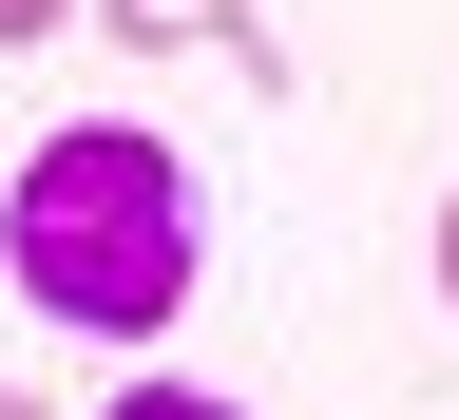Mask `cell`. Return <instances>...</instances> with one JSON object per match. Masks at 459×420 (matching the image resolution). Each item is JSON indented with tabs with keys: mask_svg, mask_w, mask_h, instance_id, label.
I'll return each mask as SVG.
<instances>
[{
	"mask_svg": "<svg viewBox=\"0 0 459 420\" xmlns=\"http://www.w3.org/2000/svg\"><path fill=\"white\" fill-rule=\"evenodd\" d=\"M0 268H20V306L57 344H153L192 306L211 229H192V153L134 134V115H77V134L20 153V192H0Z\"/></svg>",
	"mask_w": 459,
	"mask_h": 420,
	"instance_id": "cell-1",
	"label": "cell"
},
{
	"mask_svg": "<svg viewBox=\"0 0 459 420\" xmlns=\"http://www.w3.org/2000/svg\"><path fill=\"white\" fill-rule=\"evenodd\" d=\"M96 20L134 39V57H211V39L249 57V0H96Z\"/></svg>",
	"mask_w": 459,
	"mask_h": 420,
	"instance_id": "cell-2",
	"label": "cell"
},
{
	"mask_svg": "<svg viewBox=\"0 0 459 420\" xmlns=\"http://www.w3.org/2000/svg\"><path fill=\"white\" fill-rule=\"evenodd\" d=\"M96 420H249V401H211V382H115Z\"/></svg>",
	"mask_w": 459,
	"mask_h": 420,
	"instance_id": "cell-3",
	"label": "cell"
},
{
	"mask_svg": "<svg viewBox=\"0 0 459 420\" xmlns=\"http://www.w3.org/2000/svg\"><path fill=\"white\" fill-rule=\"evenodd\" d=\"M57 20H77V0H0V57H20V39H57Z\"/></svg>",
	"mask_w": 459,
	"mask_h": 420,
	"instance_id": "cell-4",
	"label": "cell"
},
{
	"mask_svg": "<svg viewBox=\"0 0 459 420\" xmlns=\"http://www.w3.org/2000/svg\"><path fill=\"white\" fill-rule=\"evenodd\" d=\"M440 306H459V192H440Z\"/></svg>",
	"mask_w": 459,
	"mask_h": 420,
	"instance_id": "cell-5",
	"label": "cell"
},
{
	"mask_svg": "<svg viewBox=\"0 0 459 420\" xmlns=\"http://www.w3.org/2000/svg\"><path fill=\"white\" fill-rule=\"evenodd\" d=\"M0 420H57V401H20V382H0Z\"/></svg>",
	"mask_w": 459,
	"mask_h": 420,
	"instance_id": "cell-6",
	"label": "cell"
}]
</instances>
